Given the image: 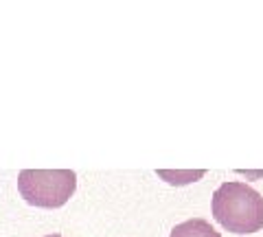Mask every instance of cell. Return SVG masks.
Returning a JSON list of instances; mask_svg holds the SVG:
<instances>
[{"label":"cell","instance_id":"6da1fadb","mask_svg":"<svg viewBox=\"0 0 263 237\" xmlns=\"http://www.w3.org/2000/svg\"><path fill=\"white\" fill-rule=\"evenodd\" d=\"M213 217L235 235H250L263 228V195L246 183H224L213 193Z\"/></svg>","mask_w":263,"mask_h":237},{"label":"cell","instance_id":"7a4b0ae2","mask_svg":"<svg viewBox=\"0 0 263 237\" xmlns=\"http://www.w3.org/2000/svg\"><path fill=\"white\" fill-rule=\"evenodd\" d=\"M77 189L72 169H22L18 174V191L24 202L40 209H60Z\"/></svg>","mask_w":263,"mask_h":237},{"label":"cell","instance_id":"3957f363","mask_svg":"<svg viewBox=\"0 0 263 237\" xmlns=\"http://www.w3.org/2000/svg\"><path fill=\"white\" fill-rule=\"evenodd\" d=\"M169 237H221V235L206 220L193 217V220H186V222L174 226V231L169 233Z\"/></svg>","mask_w":263,"mask_h":237},{"label":"cell","instance_id":"277c9868","mask_svg":"<svg viewBox=\"0 0 263 237\" xmlns=\"http://www.w3.org/2000/svg\"><path fill=\"white\" fill-rule=\"evenodd\" d=\"M46 237H62V235H57V233H51V235H46Z\"/></svg>","mask_w":263,"mask_h":237}]
</instances>
